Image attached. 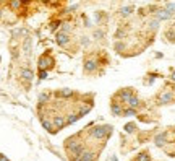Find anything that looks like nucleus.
I'll list each match as a JSON object with an SVG mask.
<instances>
[{
  "label": "nucleus",
  "instance_id": "f257e3e1",
  "mask_svg": "<svg viewBox=\"0 0 175 161\" xmlns=\"http://www.w3.org/2000/svg\"><path fill=\"white\" fill-rule=\"evenodd\" d=\"M112 132V127L110 125H97V127L91 129V135L94 137V139H105V137H109Z\"/></svg>",
  "mask_w": 175,
  "mask_h": 161
},
{
  "label": "nucleus",
  "instance_id": "f03ea898",
  "mask_svg": "<svg viewBox=\"0 0 175 161\" xmlns=\"http://www.w3.org/2000/svg\"><path fill=\"white\" fill-rule=\"evenodd\" d=\"M54 64V60L50 59L49 55H42V57H39V68L41 70H47V68H50Z\"/></svg>",
  "mask_w": 175,
  "mask_h": 161
},
{
  "label": "nucleus",
  "instance_id": "7ed1b4c3",
  "mask_svg": "<svg viewBox=\"0 0 175 161\" xmlns=\"http://www.w3.org/2000/svg\"><path fill=\"white\" fill-rule=\"evenodd\" d=\"M70 42V34H67V33H57V44L62 46V47H65L67 44Z\"/></svg>",
  "mask_w": 175,
  "mask_h": 161
},
{
  "label": "nucleus",
  "instance_id": "20e7f679",
  "mask_svg": "<svg viewBox=\"0 0 175 161\" xmlns=\"http://www.w3.org/2000/svg\"><path fill=\"white\" fill-rule=\"evenodd\" d=\"M172 15H173V13H170L167 8H162V10H157V11H156V18L159 20V21H162V20H170Z\"/></svg>",
  "mask_w": 175,
  "mask_h": 161
},
{
  "label": "nucleus",
  "instance_id": "39448f33",
  "mask_svg": "<svg viewBox=\"0 0 175 161\" xmlns=\"http://www.w3.org/2000/svg\"><path fill=\"white\" fill-rule=\"evenodd\" d=\"M97 70V62L93 60V59H88L86 62H84V72L86 73H93Z\"/></svg>",
  "mask_w": 175,
  "mask_h": 161
},
{
  "label": "nucleus",
  "instance_id": "423d86ee",
  "mask_svg": "<svg viewBox=\"0 0 175 161\" xmlns=\"http://www.w3.org/2000/svg\"><path fill=\"white\" fill-rule=\"evenodd\" d=\"M172 99H173L172 91H164V93H161V96H159V104H169Z\"/></svg>",
  "mask_w": 175,
  "mask_h": 161
},
{
  "label": "nucleus",
  "instance_id": "0eeeda50",
  "mask_svg": "<svg viewBox=\"0 0 175 161\" xmlns=\"http://www.w3.org/2000/svg\"><path fill=\"white\" fill-rule=\"evenodd\" d=\"M21 78L29 83V82H32V78H34V72H32L31 68H21Z\"/></svg>",
  "mask_w": 175,
  "mask_h": 161
},
{
  "label": "nucleus",
  "instance_id": "6e6552de",
  "mask_svg": "<svg viewBox=\"0 0 175 161\" xmlns=\"http://www.w3.org/2000/svg\"><path fill=\"white\" fill-rule=\"evenodd\" d=\"M31 47H32V39L31 38H25V41H23V52L26 55L31 54Z\"/></svg>",
  "mask_w": 175,
  "mask_h": 161
},
{
  "label": "nucleus",
  "instance_id": "1a4fd4ad",
  "mask_svg": "<svg viewBox=\"0 0 175 161\" xmlns=\"http://www.w3.org/2000/svg\"><path fill=\"white\" fill-rule=\"evenodd\" d=\"M54 125H55V127H57V129H62V127H63V125L67 124V120L63 119V116H55L54 117V122H52Z\"/></svg>",
  "mask_w": 175,
  "mask_h": 161
},
{
  "label": "nucleus",
  "instance_id": "9d476101",
  "mask_svg": "<svg viewBox=\"0 0 175 161\" xmlns=\"http://www.w3.org/2000/svg\"><path fill=\"white\" fill-rule=\"evenodd\" d=\"M118 96H120V99H122V101L128 103V99L133 96V91L130 90V88H128V90H123V91H120V95H118Z\"/></svg>",
  "mask_w": 175,
  "mask_h": 161
},
{
  "label": "nucleus",
  "instance_id": "9b49d317",
  "mask_svg": "<svg viewBox=\"0 0 175 161\" xmlns=\"http://www.w3.org/2000/svg\"><path fill=\"white\" fill-rule=\"evenodd\" d=\"M165 140H167V134H165V132H162V134H159L156 137V147H164Z\"/></svg>",
  "mask_w": 175,
  "mask_h": 161
},
{
  "label": "nucleus",
  "instance_id": "f8f14e48",
  "mask_svg": "<svg viewBox=\"0 0 175 161\" xmlns=\"http://www.w3.org/2000/svg\"><path fill=\"white\" fill-rule=\"evenodd\" d=\"M110 111H112L114 116H122L123 114V109L120 107V104H117V103H114V104L110 106Z\"/></svg>",
  "mask_w": 175,
  "mask_h": 161
},
{
  "label": "nucleus",
  "instance_id": "ddd939ff",
  "mask_svg": "<svg viewBox=\"0 0 175 161\" xmlns=\"http://www.w3.org/2000/svg\"><path fill=\"white\" fill-rule=\"evenodd\" d=\"M41 122H42V127L44 129H46V130H50V132H52L54 129H52V122H50V120H47L46 117H44V116H41Z\"/></svg>",
  "mask_w": 175,
  "mask_h": 161
},
{
  "label": "nucleus",
  "instance_id": "4468645a",
  "mask_svg": "<svg viewBox=\"0 0 175 161\" xmlns=\"http://www.w3.org/2000/svg\"><path fill=\"white\" fill-rule=\"evenodd\" d=\"M21 5H23V0H10V8L13 10H20Z\"/></svg>",
  "mask_w": 175,
  "mask_h": 161
},
{
  "label": "nucleus",
  "instance_id": "2eb2a0df",
  "mask_svg": "<svg viewBox=\"0 0 175 161\" xmlns=\"http://www.w3.org/2000/svg\"><path fill=\"white\" fill-rule=\"evenodd\" d=\"M25 34H26V30H25V28H16V30L12 31V36H13L15 39L18 38V36H25Z\"/></svg>",
  "mask_w": 175,
  "mask_h": 161
},
{
  "label": "nucleus",
  "instance_id": "dca6fc26",
  "mask_svg": "<svg viewBox=\"0 0 175 161\" xmlns=\"http://www.w3.org/2000/svg\"><path fill=\"white\" fill-rule=\"evenodd\" d=\"M128 106H130V107H135V109H136V107L139 106V99H138L136 96H131V98L128 99Z\"/></svg>",
  "mask_w": 175,
  "mask_h": 161
},
{
  "label": "nucleus",
  "instance_id": "f3484780",
  "mask_svg": "<svg viewBox=\"0 0 175 161\" xmlns=\"http://www.w3.org/2000/svg\"><path fill=\"white\" fill-rule=\"evenodd\" d=\"M49 99H50L49 93H41L39 95V104H46V103H49Z\"/></svg>",
  "mask_w": 175,
  "mask_h": 161
},
{
  "label": "nucleus",
  "instance_id": "a211bd4d",
  "mask_svg": "<svg viewBox=\"0 0 175 161\" xmlns=\"http://www.w3.org/2000/svg\"><path fill=\"white\" fill-rule=\"evenodd\" d=\"M131 11H133V7H130V5H128V7H122L120 8V15L122 16H130V15H131Z\"/></svg>",
  "mask_w": 175,
  "mask_h": 161
},
{
  "label": "nucleus",
  "instance_id": "6ab92c4d",
  "mask_svg": "<svg viewBox=\"0 0 175 161\" xmlns=\"http://www.w3.org/2000/svg\"><path fill=\"white\" fill-rule=\"evenodd\" d=\"M57 96H62V98H70V96H73V91H71V90H68V88H65V90L59 91Z\"/></svg>",
  "mask_w": 175,
  "mask_h": 161
},
{
  "label": "nucleus",
  "instance_id": "aec40b11",
  "mask_svg": "<svg viewBox=\"0 0 175 161\" xmlns=\"http://www.w3.org/2000/svg\"><path fill=\"white\" fill-rule=\"evenodd\" d=\"M78 119H80V114H70V116L67 117V124H75Z\"/></svg>",
  "mask_w": 175,
  "mask_h": 161
},
{
  "label": "nucleus",
  "instance_id": "412c9836",
  "mask_svg": "<svg viewBox=\"0 0 175 161\" xmlns=\"http://www.w3.org/2000/svg\"><path fill=\"white\" fill-rule=\"evenodd\" d=\"M123 116H127V117H131V116H136V109L135 107H128L123 111Z\"/></svg>",
  "mask_w": 175,
  "mask_h": 161
},
{
  "label": "nucleus",
  "instance_id": "4be33fe9",
  "mask_svg": "<svg viewBox=\"0 0 175 161\" xmlns=\"http://www.w3.org/2000/svg\"><path fill=\"white\" fill-rule=\"evenodd\" d=\"M136 161H151V156L148 153H139L136 156Z\"/></svg>",
  "mask_w": 175,
  "mask_h": 161
},
{
  "label": "nucleus",
  "instance_id": "5701e85b",
  "mask_svg": "<svg viewBox=\"0 0 175 161\" xmlns=\"http://www.w3.org/2000/svg\"><path fill=\"white\" fill-rule=\"evenodd\" d=\"M135 130H136V124L130 122V124L125 125V132H127V134H131V132H135Z\"/></svg>",
  "mask_w": 175,
  "mask_h": 161
},
{
  "label": "nucleus",
  "instance_id": "b1692460",
  "mask_svg": "<svg viewBox=\"0 0 175 161\" xmlns=\"http://www.w3.org/2000/svg\"><path fill=\"white\" fill-rule=\"evenodd\" d=\"M165 38H167L170 42H175V31H173V30H169V31L165 33Z\"/></svg>",
  "mask_w": 175,
  "mask_h": 161
},
{
  "label": "nucleus",
  "instance_id": "393cba45",
  "mask_svg": "<svg viewBox=\"0 0 175 161\" xmlns=\"http://www.w3.org/2000/svg\"><path fill=\"white\" fill-rule=\"evenodd\" d=\"M157 28H159V20H152V21H149V30H152V31H156Z\"/></svg>",
  "mask_w": 175,
  "mask_h": 161
},
{
  "label": "nucleus",
  "instance_id": "a878e982",
  "mask_svg": "<svg viewBox=\"0 0 175 161\" xmlns=\"http://www.w3.org/2000/svg\"><path fill=\"white\" fill-rule=\"evenodd\" d=\"M62 33H67V34H70V31H71V26L68 25V23H62V30H60Z\"/></svg>",
  "mask_w": 175,
  "mask_h": 161
},
{
  "label": "nucleus",
  "instance_id": "bb28decb",
  "mask_svg": "<svg viewBox=\"0 0 175 161\" xmlns=\"http://www.w3.org/2000/svg\"><path fill=\"white\" fill-rule=\"evenodd\" d=\"M91 111V106H83L81 107V111H80V117H83V116H86V114Z\"/></svg>",
  "mask_w": 175,
  "mask_h": 161
},
{
  "label": "nucleus",
  "instance_id": "cd10ccee",
  "mask_svg": "<svg viewBox=\"0 0 175 161\" xmlns=\"http://www.w3.org/2000/svg\"><path fill=\"white\" fill-rule=\"evenodd\" d=\"M114 49L117 50V52H122V50L125 49V44H123V42H115V46H114Z\"/></svg>",
  "mask_w": 175,
  "mask_h": 161
},
{
  "label": "nucleus",
  "instance_id": "c85d7f7f",
  "mask_svg": "<svg viewBox=\"0 0 175 161\" xmlns=\"http://www.w3.org/2000/svg\"><path fill=\"white\" fill-rule=\"evenodd\" d=\"M93 36H94L96 39H102V38H104V31H101V30H96Z\"/></svg>",
  "mask_w": 175,
  "mask_h": 161
},
{
  "label": "nucleus",
  "instance_id": "c756f323",
  "mask_svg": "<svg viewBox=\"0 0 175 161\" xmlns=\"http://www.w3.org/2000/svg\"><path fill=\"white\" fill-rule=\"evenodd\" d=\"M165 8L170 11V13H175V3H172V2H169L167 5H165Z\"/></svg>",
  "mask_w": 175,
  "mask_h": 161
},
{
  "label": "nucleus",
  "instance_id": "7c9ffc66",
  "mask_svg": "<svg viewBox=\"0 0 175 161\" xmlns=\"http://www.w3.org/2000/svg\"><path fill=\"white\" fill-rule=\"evenodd\" d=\"M123 36H125V31H123V30H117V33H115V38H117V39H122Z\"/></svg>",
  "mask_w": 175,
  "mask_h": 161
},
{
  "label": "nucleus",
  "instance_id": "2f4dec72",
  "mask_svg": "<svg viewBox=\"0 0 175 161\" xmlns=\"http://www.w3.org/2000/svg\"><path fill=\"white\" fill-rule=\"evenodd\" d=\"M39 78H41V80H46V78H47V70H41V72H39Z\"/></svg>",
  "mask_w": 175,
  "mask_h": 161
},
{
  "label": "nucleus",
  "instance_id": "473e14b6",
  "mask_svg": "<svg viewBox=\"0 0 175 161\" xmlns=\"http://www.w3.org/2000/svg\"><path fill=\"white\" fill-rule=\"evenodd\" d=\"M81 44H83V46H88V44H89V39H88L86 36H83V38H81Z\"/></svg>",
  "mask_w": 175,
  "mask_h": 161
},
{
  "label": "nucleus",
  "instance_id": "72a5a7b5",
  "mask_svg": "<svg viewBox=\"0 0 175 161\" xmlns=\"http://www.w3.org/2000/svg\"><path fill=\"white\" fill-rule=\"evenodd\" d=\"M76 8H78V5H71V7L68 8V11H75Z\"/></svg>",
  "mask_w": 175,
  "mask_h": 161
},
{
  "label": "nucleus",
  "instance_id": "f704fd0d",
  "mask_svg": "<svg viewBox=\"0 0 175 161\" xmlns=\"http://www.w3.org/2000/svg\"><path fill=\"white\" fill-rule=\"evenodd\" d=\"M0 161H8V158L5 155H0Z\"/></svg>",
  "mask_w": 175,
  "mask_h": 161
},
{
  "label": "nucleus",
  "instance_id": "c9c22d12",
  "mask_svg": "<svg viewBox=\"0 0 175 161\" xmlns=\"http://www.w3.org/2000/svg\"><path fill=\"white\" fill-rule=\"evenodd\" d=\"M170 80H172V82L175 83V72H172V75H170Z\"/></svg>",
  "mask_w": 175,
  "mask_h": 161
},
{
  "label": "nucleus",
  "instance_id": "e433bc0d",
  "mask_svg": "<svg viewBox=\"0 0 175 161\" xmlns=\"http://www.w3.org/2000/svg\"><path fill=\"white\" fill-rule=\"evenodd\" d=\"M26 2H31V0H23V3H26Z\"/></svg>",
  "mask_w": 175,
  "mask_h": 161
},
{
  "label": "nucleus",
  "instance_id": "4c0bfd02",
  "mask_svg": "<svg viewBox=\"0 0 175 161\" xmlns=\"http://www.w3.org/2000/svg\"><path fill=\"white\" fill-rule=\"evenodd\" d=\"M112 161H117V158H115V156H114V158H112Z\"/></svg>",
  "mask_w": 175,
  "mask_h": 161
},
{
  "label": "nucleus",
  "instance_id": "58836bf2",
  "mask_svg": "<svg viewBox=\"0 0 175 161\" xmlns=\"http://www.w3.org/2000/svg\"><path fill=\"white\" fill-rule=\"evenodd\" d=\"M42 2H47V0H42Z\"/></svg>",
  "mask_w": 175,
  "mask_h": 161
},
{
  "label": "nucleus",
  "instance_id": "ea45409f",
  "mask_svg": "<svg viewBox=\"0 0 175 161\" xmlns=\"http://www.w3.org/2000/svg\"><path fill=\"white\" fill-rule=\"evenodd\" d=\"M0 16H2V13H0Z\"/></svg>",
  "mask_w": 175,
  "mask_h": 161
}]
</instances>
